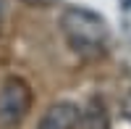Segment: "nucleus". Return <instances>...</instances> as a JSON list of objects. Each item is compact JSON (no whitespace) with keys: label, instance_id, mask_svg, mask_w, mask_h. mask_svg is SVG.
<instances>
[{"label":"nucleus","instance_id":"nucleus-1","mask_svg":"<svg viewBox=\"0 0 131 129\" xmlns=\"http://www.w3.org/2000/svg\"><path fill=\"white\" fill-rule=\"evenodd\" d=\"M63 34L68 40L73 53L81 58H97L102 56L105 40H107V26L105 21L86 8H66L60 16Z\"/></svg>","mask_w":131,"mask_h":129},{"label":"nucleus","instance_id":"nucleus-2","mask_svg":"<svg viewBox=\"0 0 131 129\" xmlns=\"http://www.w3.org/2000/svg\"><path fill=\"white\" fill-rule=\"evenodd\" d=\"M31 108V90L24 79L10 77L0 87V129H13Z\"/></svg>","mask_w":131,"mask_h":129},{"label":"nucleus","instance_id":"nucleus-3","mask_svg":"<svg viewBox=\"0 0 131 129\" xmlns=\"http://www.w3.org/2000/svg\"><path fill=\"white\" fill-rule=\"evenodd\" d=\"M79 119H81L79 105H73V103H52L42 113L37 129H73L79 124Z\"/></svg>","mask_w":131,"mask_h":129},{"label":"nucleus","instance_id":"nucleus-4","mask_svg":"<svg viewBox=\"0 0 131 129\" xmlns=\"http://www.w3.org/2000/svg\"><path fill=\"white\" fill-rule=\"evenodd\" d=\"M86 129H107V116L100 100H92V105L86 108Z\"/></svg>","mask_w":131,"mask_h":129},{"label":"nucleus","instance_id":"nucleus-5","mask_svg":"<svg viewBox=\"0 0 131 129\" xmlns=\"http://www.w3.org/2000/svg\"><path fill=\"white\" fill-rule=\"evenodd\" d=\"M21 3H26V5H34V8H50V5H55L58 0H21Z\"/></svg>","mask_w":131,"mask_h":129},{"label":"nucleus","instance_id":"nucleus-6","mask_svg":"<svg viewBox=\"0 0 131 129\" xmlns=\"http://www.w3.org/2000/svg\"><path fill=\"white\" fill-rule=\"evenodd\" d=\"M123 113H126L128 119H131V92H128L126 98H123Z\"/></svg>","mask_w":131,"mask_h":129},{"label":"nucleus","instance_id":"nucleus-7","mask_svg":"<svg viewBox=\"0 0 131 129\" xmlns=\"http://www.w3.org/2000/svg\"><path fill=\"white\" fill-rule=\"evenodd\" d=\"M3 11H5V0H0V21H3Z\"/></svg>","mask_w":131,"mask_h":129}]
</instances>
